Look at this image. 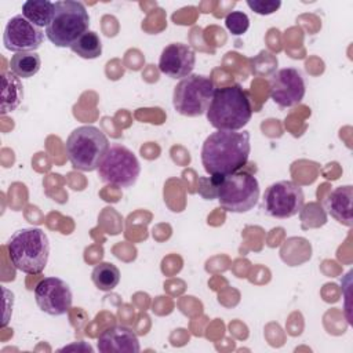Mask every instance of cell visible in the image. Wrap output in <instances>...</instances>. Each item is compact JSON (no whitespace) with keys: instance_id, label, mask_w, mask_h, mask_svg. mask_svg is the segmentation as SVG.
Masks as SVG:
<instances>
[{"instance_id":"cell-20","label":"cell","mask_w":353,"mask_h":353,"mask_svg":"<svg viewBox=\"0 0 353 353\" xmlns=\"http://www.w3.org/2000/svg\"><path fill=\"white\" fill-rule=\"evenodd\" d=\"M70 50L80 58L95 59L102 54V41L95 32L87 30L70 46Z\"/></svg>"},{"instance_id":"cell-21","label":"cell","mask_w":353,"mask_h":353,"mask_svg":"<svg viewBox=\"0 0 353 353\" xmlns=\"http://www.w3.org/2000/svg\"><path fill=\"white\" fill-rule=\"evenodd\" d=\"M228 30L234 36H241L250 28V18L243 11H232L225 18Z\"/></svg>"},{"instance_id":"cell-23","label":"cell","mask_w":353,"mask_h":353,"mask_svg":"<svg viewBox=\"0 0 353 353\" xmlns=\"http://www.w3.org/2000/svg\"><path fill=\"white\" fill-rule=\"evenodd\" d=\"M219 175H211L199 179L197 193L203 196L205 200H212L216 197V186H218Z\"/></svg>"},{"instance_id":"cell-13","label":"cell","mask_w":353,"mask_h":353,"mask_svg":"<svg viewBox=\"0 0 353 353\" xmlns=\"http://www.w3.org/2000/svg\"><path fill=\"white\" fill-rule=\"evenodd\" d=\"M196 54L192 47L182 43L168 44L160 55L159 70L170 79H185L192 74Z\"/></svg>"},{"instance_id":"cell-22","label":"cell","mask_w":353,"mask_h":353,"mask_svg":"<svg viewBox=\"0 0 353 353\" xmlns=\"http://www.w3.org/2000/svg\"><path fill=\"white\" fill-rule=\"evenodd\" d=\"M247 6L259 15H270L281 7L279 0H248Z\"/></svg>"},{"instance_id":"cell-8","label":"cell","mask_w":353,"mask_h":353,"mask_svg":"<svg viewBox=\"0 0 353 353\" xmlns=\"http://www.w3.org/2000/svg\"><path fill=\"white\" fill-rule=\"evenodd\" d=\"M97 170L105 183L128 188L137 182L141 165L132 150L121 143H113L109 146Z\"/></svg>"},{"instance_id":"cell-16","label":"cell","mask_w":353,"mask_h":353,"mask_svg":"<svg viewBox=\"0 0 353 353\" xmlns=\"http://www.w3.org/2000/svg\"><path fill=\"white\" fill-rule=\"evenodd\" d=\"M23 99V87L17 74L11 70L1 73V105L0 113L7 114L14 112Z\"/></svg>"},{"instance_id":"cell-15","label":"cell","mask_w":353,"mask_h":353,"mask_svg":"<svg viewBox=\"0 0 353 353\" xmlns=\"http://www.w3.org/2000/svg\"><path fill=\"white\" fill-rule=\"evenodd\" d=\"M352 196L353 188L350 185L335 188L325 200V208L328 214L345 226L353 225L352 218Z\"/></svg>"},{"instance_id":"cell-2","label":"cell","mask_w":353,"mask_h":353,"mask_svg":"<svg viewBox=\"0 0 353 353\" xmlns=\"http://www.w3.org/2000/svg\"><path fill=\"white\" fill-rule=\"evenodd\" d=\"M205 114L214 128L219 131H239L252 116L250 95L240 84L218 88Z\"/></svg>"},{"instance_id":"cell-1","label":"cell","mask_w":353,"mask_h":353,"mask_svg":"<svg viewBox=\"0 0 353 353\" xmlns=\"http://www.w3.org/2000/svg\"><path fill=\"white\" fill-rule=\"evenodd\" d=\"M251 152L248 131H215L201 148V164L210 175H230L240 171Z\"/></svg>"},{"instance_id":"cell-19","label":"cell","mask_w":353,"mask_h":353,"mask_svg":"<svg viewBox=\"0 0 353 353\" xmlns=\"http://www.w3.org/2000/svg\"><path fill=\"white\" fill-rule=\"evenodd\" d=\"M94 285L101 291H112L120 283V270L110 262H101L91 272Z\"/></svg>"},{"instance_id":"cell-5","label":"cell","mask_w":353,"mask_h":353,"mask_svg":"<svg viewBox=\"0 0 353 353\" xmlns=\"http://www.w3.org/2000/svg\"><path fill=\"white\" fill-rule=\"evenodd\" d=\"M90 15L84 4L76 0L55 1L52 21L46 28L47 39L57 47H69L88 30Z\"/></svg>"},{"instance_id":"cell-9","label":"cell","mask_w":353,"mask_h":353,"mask_svg":"<svg viewBox=\"0 0 353 353\" xmlns=\"http://www.w3.org/2000/svg\"><path fill=\"white\" fill-rule=\"evenodd\" d=\"M303 190L292 181H277L269 185L263 193L262 208L272 218L285 219L302 211Z\"/></svg>"},{"instance_id":"cell-17","label":"cell","mask_w":353,"mask_h":353,"mask_svg":"<svg viewBox=\"0 0 353 353\" xmlns=\"http://www.w3.org/2000/svg\"><path fill=\"white\" fill-rule=\"evenodd\" d=\"M55 12V3L50 0H28L22 4V15L34 26L43 29L50 25Z\"/></svg>"},{"instance_id":"cell-3","label":"cell","mask_w":353,"mask_h":353,"mask_svg":"<svg viewBox=\"0 0 353 353\" xmlns=\"http://www.w3.org/2000/svg\"><path fill=\"white\" fill-rule=\"evenodd\" d=\"M7 250L15 269L26 274H39L48 262V236L40 228H23L10 237Z\"/></svg>"},{"instance_id":"cell-14","label":"cell","mask_w":353,"mask_h":353,"mask_svg":"<svg viewBox=\"0 0 353 353\" xmlns=\"http://www.w3.org/2000/svg\"><path fill=\"white\" fill-rule=\"evenodd\" d=\"M97 345L102 353H138L141 350L137 334L125 325H113L103 330Z\"/></svg>"},{"instance_id":"cell-18","label":"cell","mask_w":353,"mask_h":353,"mask_svg":"<svg viewBox=\"0 0 353 353\" xmlns=\"http://www.w3.org/2000/svg\"><path fill=\"white\" fill-rule=\"evenodd\" d=\"M41 68V58L36 51L17 52L10 59V70L22 79L33 77Z\"/></svg>"},{"instance_id":"cell-7","label":"cell","mask_w":353,"mask_h":353,"mask_svg":"<svg viewBox=\"0 0 353 353\" xmlns=\"http://www.w3.org/2000/svg\"><path fill=\"white\" fill-rule=\"evenodd\" d=\"M215 92L214 81L203 74H189L174 88L175 110L188 117H197L207 112Z\"/></svg>"},{"instance_id":"cell-6","label":"cell","mask_w":353,"mask_h":353,"mask_svg":"<svg viewBox=\"0 0 353 353\" xmlns=\"http://www.w3.org/2000/svg\"><path fill=\"white\" fill-rule=\"evenodd\" d=\"M216 199L219 205L229 212H247L258 203L259 183L254 175L244 171L219 175Z\"/></svg>"},{"instance_id":"cell-10","label":"cell","mask_w":353,"mask_h":353,"mask_svg":"<svg viewBox=\"0 0 353 353\" xmlns=\"http://www.w3.org/2000/svg\"><path fill=\"white\" fill-rule=\"evenodd\" d=\"M34 301L39 309L50 316H62L73 302L70 287L59 277H44L34 287Z\"/></svg>"},{"instance_id":"cell-12","label":"cell","mask_w":353,"mask_h":353,"mask_svg":"<svg viewBox=\"0 0 353 353\" xmlns=\"http://www.w3.org/2000/svg\"><path fill=\"white\" fill-rule=\"evenodd\" d=\"M43 30L30 23L21 14L8 19L3 33V44L7 50L14 51L15 54L36 51L43 43Z\"/></svg>"},{"instance_id":"cell-4","label":"cell","mask_w":353,"mask_h":353,"mask_svg":"<svg viewBox=\"0 0 353 353\" xmlns=\"http://www.w3.org/2000/svg\"><path fill=\"white\" fill-rule=\"evenodd\" d=\"M109 149L106 135L94 125L74 128L65 143L66 156L74 170L94 171Z\"/></svg>"},{"instance_id":"cell-11","label":"cell","mask_w":353,"mask_h":353,"mask_svg":"<svg viewBox=\"0 0 353 353\" xmlns=\"http://www.w3.org/2000/svg\"><path fill=\"white\" fill-rule=\"evenodd\" d=\"M270 98L280 108L298 105L306 92V84L301 72L295 68H284L274 72L269 81Z\"/></svg>"}]
</instances>
